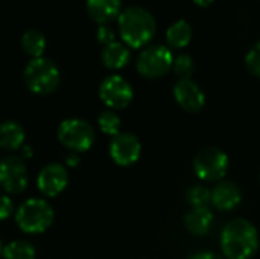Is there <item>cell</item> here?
I'll list each match as a JSON object with an SVG mask.
<instances>
[{
  "instance_id": "1",
  "label": "cell",
  "mask_w": 260,
  "mask_h": 259,
  "mask_svg": "<svg viewBox=\"0 0 260 259\" xmlns=\"http://www.w3.org/2000/svg\"><path fill=\"white\" fill-rule=\"evenodd\" d=\"M219 244L225 259H250L259 250V232L250 220L233 218L224 226Z\"/></svg>"
},
{
  "instance_id": "2",
  "label": "cell",
  "mask_w": 260,
  "mask_h": 259,
  "mask_svg": "<svg viewBox=\"0 0 260 259\" xmlns=\"http://www.w3.org/2000/svg\"><path fill=\"white\" fill-rule=\"evenodd\" d=\"M117 27L125 46L131 49H140L154 38L157 23L148 9L142 6H129L119 14Z\"/></svg>"
},
{
  "instance_id": "3",
  "label": "cell",
  "mask_w": 260,
  "mask_h": 259,
  "mask_svg": "<svg viewBox=\"0 0 260 259\" xmlns=\"http://www.w3.org/2000/svg\"><path fill=\"white\" fill-rule=\"evenodd\" d=\"M52 206L43 198H29L15 211V223L24 234L38 235L46 232L53 223Z\"/></svg>"
},
{
  "instance_id": "4",
  "label": "cell",
  "mask_w": 260,
  "mask_h": 259,
  "mask_svg": "<svg viewBox=\"0 0 260 259\" xmlns=\"http://www.w3.org/2000/svg\"><path fill=\"white\" fill-rule=\"evenodd\" d=\"M24 84L35 95H49L59 85L61 75L56 64L44 56L32 58L24 67Z\"/></svg>"
},
{
  "instance_id": "5",
  "label": "cell",
  "mask_w": 260,
  "mask_h": 259,
  "mask_svg": "<svg viewBox=\"0 0 260 259\" xmlns=\"http://www.w3.org/2000/svg\"><path fill=\"white\" fill-rule=\"evenodd\" d=\"M229 168V156L218 147H206L200 150L193 159L195 176L204 183H218L224 180Z\"/></svg>"
},
{
  "instance_id": "6",
  "label": "cell",
  "mask_w": 260,
  "mask_h": 259,
  "mask_svg": "<svg viewBox=\"0 0 260 259\" xmlns=\"http://www.w3.org/2000/svg\"><path fill=\"white\" fill-rule=\"evenodd\" d=\"M56 136L58 140L72 153L88 151L96 139V133L91 124L81 118H70L62 121L58 127Z\"/></svg>"
},
{
  "instance_id": "7",
  "label": "cell",
  "mask_w": 260,
  "mask_h": 259,
  "mask_svg": "<svg viewBox=\"0 0 260 259\" xmlns=\"http://www.w3.org/2000/svg\"><path fill=\"white\" fill-rule=\"evenodd\" d=\"M172 63H174V55L168 46L152 44V46H146L140 52L136 61V67L143 78L157 79L165 76L172 69Z\"/></svg>"
},
{
  "instance_id": "8",
  "label": "cell",
  "mask_w": 260,
  "mask_h": 259,
  "mask_svg": "<svg viewBox=\"0 0 260 259\" xmlns=\"http://www.w3.org/2000/svg\"><path fill=\"white\" fill-rule=\"evenodd\" d=\"M99 98L108 110H123L131 104L134 90L123 76L110 75L99 85Z\"/></svg>"
},
{
  "instance_id": "9",
  "label": "cell",
  "mask_w": 260,
  "mask_h": 259,
  "mask_svg": "<svg viewBox=\"0 0 260 259\" xmlns=\"http://www.w3.org/2000/svg\"><path fill=\"white\" fill-rule=\"evenodd\" d=\"M29 183L27 168L20 156H8L0 160V186L8 194H21Z\"/></svg>"
},
{
  "instance_id": "10",
  "label": "cell",
  "mask_w": 260,
  "mask_h": 259,
  "mask_svg": "<svg viewBox=\"0 0 260 259\" xmlns=\"http://www.w3.org/2000/svg\"><path fill=\"white\" fill-rule=\"evenodd\" d=\"M110 157L119 166H131L142 156V143L139 137L128 131H120L111 137L110 142Z\"/></svg>"
},
{
  "instance_id": "11",
  "label": "cell",
  "mask_w": 260,
  "mask_h": 259,
  "mask_svg": "<svg viewBox=\"0 0 260 259\" xmlns=\"http://www.w3.org/2000/svg\"><path fill=\"white\" fill-rule=\"evenodd\" d=\"M69 185V172L66 166L61 163H49L46 165L37 177L38 191L49 198L59 195Z\"/></svg>"
},
{
  "instance_id": "12",
  "label": "cell",
  "mask_w": 260,
  "mask_h": 259,
  "mask_svg": "<svg viewBox=\"0 0 260 259\" xmlns=\"http://www.w3.org/2000/svg\"><path fill=\"white\" fill-rule=\"evenodd\" d=\"M177 104L187 113H200L206 105V93L192 78L178 79L174 85Z\"/></svg>"
},
{
  "instance_id": "13",
  "label": "cell",
  "mask_w": 260,
  "mask_h": 259,
  "mask_svg": "<svg viewBox=\"0 0 260 259\" xmlns=\"http://www.w3.org/2000/svg\"><path fill=\"white\" fill-rule=\"evenodd\" d=\"M212 191V205L221 212H230L238 208L242 202V189L232 180L218 182Z\"/></svg>"
},
{
  "instance_id": "14",
  "label": "cell",
  "mask_w": 260,
  "mask_h": 259,
  "mask_svg": "<svg viewBox=\"0 0 260 259\" xmlns=\"http://www.w3.org/2000/svg\"><path fill=\"white\" fill-rule=\"evenodd\" d=\"M85 9L94 23L108 24L122 12V0H87Z\"/></svg>"
},
{
  "instance_id": "15",
  "label": "cell",
  "mask_w": 260,
  "mask_h": 259,
  "mask_svg": "<svg viewBox=\"0 0 260 259\" xmlns=\"http://www.w3.org/2000/svg\"><path fill=\"white\" fill-rule=\"evenodd\" d=\"M215 215L210 208H192L184 215V227L193 237H206L213 226Z\"/></svg>"
},
{
  "instance_id": "16",
  "label": "cell",
  "mask_w": 260,
  "mask_h": 259,
  "mask_svg": "<svg viewBox=\"0 0 260 259\" xmlns=\"http://www.w3.org/2000/svg\"><path fill=\"white\" fill-rule=\"evenodd\" d=\"M26 131L17 121H5L0 124V148L5 151H17L24 145Z\"/></svg>"
},
{
  "instance_id": "17",
  "label": "cell",
  "mask_w": 260,
  "mask_h": 259,
  "mask_svg": "<svg viewBox=\"0 0 260 259\" xmlns=\"http://www.w3.org/2000/svg\"><path fill=\"white\" fill-rule=\"evenodd\" d=\"M131 60L129 47L125 46L122 41H113L102 49V63L107 69L119 70L123 69Z\"/></svg>"
},
{
  "instance_id": "18",
  "label": "cell",
  "mask_w": 260,
  "mask_h": 259,
  "mask_svg": "<svg viewBox=\"0 0 260 259\" xmlns=\"http://www.w3.org/2000/svg\"><path fill=\"white\" fill-rule=\"evenodd\" d=\"M192 40V26L186 20H177L166 31V43L169 49H183Z\"/></svg>"
},
{
  "instance_id": "19",
  "label": "cell",
  "mask_w": 260,
  "mask_h": 259,
  "mask_svg": "<svg viewBox=\"0 0 260 259\" xmlns=\"http://www.w3.org/2000/svg\"><path fill=\"white\" fill-rule=\"evenodd\" d=\"M21 49L30 58H40L46 50V37L37 29H29L21 35Z\"/></svg>"
},
{
  "instance_id": "20",
  "label": "cell",
  "mask_w": 260,
  "mask_h": 259,
  "mask_svg": "<svg viewBox=\"0 0 260 259\" xmlns=\"http://www.w3.org/2000/svg\"><path fill=\"white\" fill-rule=\"evenodd\" d=\"M2 256L5 259H35L37 250L32 243L24 240H15L3 246Z\"/></svg>"
},
{
  "instance_id": "21",
  "label": "cell",
  "mask_w": 260,
  "mask_h": 259,
  "mask_svg": "<svg viewBox=\"0 0 260 259\" xmlns=\"http://www.w3.org/2000/svg\"><path fill=\"white\" fill-rule=\"evenodd\" d=\"M186 200L192 208H210L212 191L204 185H193L186 192Z\"/></svg>"
},
{
  "instance_id": "22",
  "label": "cell",
  "mask_w": 260,
  "mask_h": 259,
  "mask_svg": "<svg viewBox=\"0 0 260 259\" xmlns=\"http://www.w3.org/2000/svg\"><path fill=\"white\" fill-rule=\"evenodd\" d=\"M120 118L116 111L113 110H104L99 116H98V125L101 128V131L107 136H116L120 133Z\"/></svg>"
},
{
  "instance_id": "23",
  "label": "cell",
  "mask_w": 260,
  "mask_h": 259,
  "mask_svg": "<svg viewBox=\"0 0 260 259\" xmlns=\"http://www.w3.org/2000/svg\"><path fill=\"white\" fill-rule=\"evenodd\" d=\"M172 70L178 76V79H189L193 75L195 70V63L189 53H181L174 58L172 63Z\"/></svg>"
},
{
  "instance_id": "24",
  "label": "cell",
  "mask_w": 260,
  "mask_h": 259,
  "mask_svg": "<svg viewBox=\"0 0 260 259\" xmlns=\"http://www.w3.org/2000/svg\"><path fill=\"white\" fill-rule=\"evenodd\" d=\"M245 66L254 76L260 78V40L245 55Z\"/></svg>"
},
{
  "instance_id": "25",
  "label": "cell",
  "mask_w": 260,
  "mask_h": 259,
  "mask_svg": "<svg viewBox=\"0 0 260 259\" xmlns=\"http://www.w3.org/2000/svg\"><path fill=\"white\" fill-rule=\"evenodd\" d=\"M96 38H98V41H99L102 46H107V44L116 41V34H114V31H113L111 26H108V24H101V26L98 27Z\"/></svg>"
},
{
  "instance_id": "26",
  "label": "cell",
  "mask_w": 260,
  "mask_h": 259,
  "mask_svg": "<svg viewBox=\"0 0 260 259\" xmlns=\"http://www.w3.org/2000/svg\"><path fill=\"white\" fill-rule=\"evenodd\" d=\"M14 212V202L6 194H0V221L8 220Z\"/></svg>"
},
{
  "instance_id": "27",
  "label": "cell",
  "mask_w": 260,
  "mask_h": 259,
  "mask_svg": "<svg viewBox=\"0 0 260 259\" xmlns=\"http://www.w3.org/2000/svg\"><path fill=\"white\" fill-rule=\"evenodd\" d=\"M189 259H225L222 255H218V253H213V252H198L195 255H192Z\"/></svg>"
},
{
  "instance_id": "28",
  "label": "cell",
  "mask_w": 260,
  "mask_h": 259,
  "mask_svg": "<svg viewBox=\"0 0 260 259\" xmlns=\"http://www.w3.org/2000/svg\"><path fill=\"white\" fill-rule=\"evenodd\" d=\"M20 157H21L23 160L32 159V157H34V150H32V147H30V145H23V147L20 148Z\"/></svg>"
},
{
  "instance_id": "29",
  "label": "cell",
  "mask_w": 260,
  "mask_h": 259,
  "mask_svg": "<svg viewBox=\"0 0 260 259\" xmlns=\"http://www.w3.org/2000/svg\"><path fill=\"white\" fill-rule=\"evenodd\" d=\"M79 162H81V159H79V156L76 153H72V154H69L66 157V165L70 166V168H76L79 165Z\"/></svg>"
},
{
  "instance_id": "30",
  "label": "cell",
  "mask_w": 260,
  "mask_h": 259,
  "mask_svg": "<svg viewBox=\"0 0 260 259\" xmlns=\"http://www.w3.org/2000/svg\"><path fill=\"white\" fill-rule=\"evenodd\" d=\"M193 3L200 8H207L213 3V0H193Z\"/></svg>"
},
{
  "instance_id": "31",
  "label": "cell",
  "mask_w": 260,
  "mask_h": 259,
  "mask_svg": "<svg viewBox=\"0 0 260 259\" xmlns=\"http://www.w3.org/2000/svg\"><path fill=\"white\" fill-rule=\"evenodd\" d=\"M2 252H3V244H2V240H0V256H2Z\"/></svg>"
},
{
  "instance_id": "32",
  "label": "cell",
  "mask_w": 260,
  "mask_h": 259,
  "mask_svg": "<svg viewBox=\"0 0 260 259\" xmlns=\"http://www.w3.org/2000/svg\"><path fill=\"white\" fill-rule=\"evenodd\" d=\"M259 180H260V177H259Z\"/></svg>"
}]
</instances>
